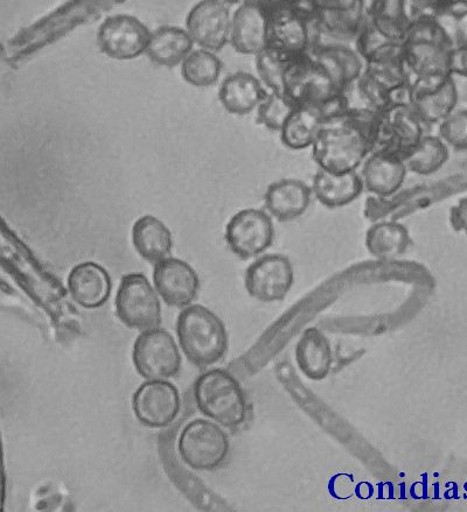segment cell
<instances>
[{"label": "cell", "instance_id": "obj_39", "mask_svg": "<svg viewBox=\"0 0 467 512\" xmlns=\"http://www.w3.org/2000/svg\"><path fill=\"white\" fill-rule=\"evenodd\" d=\"M313 10H332L341 12H367V0H309ZM368 13V12H367Z\"/></svg>", "mask_w": 467, "mask_h": 512}, {"label": "cell", "instance_id": "obj_23", "mask_svg": "<svg viewBox=\"0 0 467 512\" xmlns=\"http://www.w3.org/2000/svg\"><path fill=\"white\" fill-rule=\"evenodd\" d=\"M269 90L260 77L247 72L230 74L222 81L219 100L230 115L247 116L259 108Z\"/></svg>", "mask_w": 467, "mask_h": 512}, {"label": "cell", "instance_id": "obj_37", "mask_svg": "<svg viewBox=\"0 0 467 512\" xmlns=\"http://www.w3.org/2000/svg\"><path fill=\"white\" fill-rule=\"evenodd\" d=\"M438 136L455 151H467V108L451 112L439 124Z\"/></svg>", "mask_w": 467, "mask_h": 512}, {"label": "cell", "instance_id": "obj_16", "mask_svg": "<svg viewBox=\"0 0 467 512\" xmlns=\"http://www.w3.org/2000/svg\"><path fill=\"white\" fill-rule=\"evenodd\" d=\"M181 408L179 391L164 380L145 382L132 399V409L143 425L165 429L177 419Z\"/></svg>", "mask_w": 467, "mask_h": 512}, {"label": "cell", "instance_id": "obj_22", "mask_svg": "<svg viewBox=\"0 0 467 512\" xmlns=\"http://www.w3.org/2000/svg\"><path fill=\"white\" fill-rule=\"evenodd\" d=\"M113 283L103 266L86 262L76 265L68 276V290L76 304L88 310L100 308L110 298Z\"/></svg>", "mask_w": 467, "mask_h": 512}, {"label": "cell", "instance_id": "obj_29", "mask_svg": "<svg viewBox=\"0 0 467 512\" xmlns=\"http://www.w3.org/2000/svg\"><path fill=\"white\" fill-rule=\"evenodd\" d=\"M366 248L380 261H393L406 254L411 245L409 230L396 221H381L373 224L366 233Z\"/></svg>", "mask_w": 467, "mask_h": 512}, {"label": "cell", "instance_id": "obj_30", "mask_svg": "<svg viewBox=\"0 0 467 512\" xmlns=\"http://www.w3.org/2000/svg\"><path fill=\"white\" fill-rule=\"evenodd\" d=\"M403 45L404 39L382 30L368 18L355 41L366 63L402 59Z\"/></svg>", "mask_w": 467, "mask_h": 512}, {"label": "cell", "instance_id": "obj_33", "mask_svg": "<svg viewBox=\"0 0 467 512\" xmlns=\"http://www.w3.org/2000/svg\"><path fill=\"white\" fill-rule=\"evenodd\" d=\"M450 147L439 136L425 135L411 151L404 163L408 171L418 175H431L448 163Z\"/></svg>", "mask_w": 467, "mask_h": 512}, {"label": "cell", "instance_id": "obj_26", "mask_svg": "<svg viewBox=\"0 0 467 512\" xmlns=\"http://www.w3.org/2000/svg\"><path fill=\"white\" fill-rule=\"evenodd\" d=\"M458 101L459 91L455 76H452L437 87L413 91L410 104L429 129L432 125L441 124L455 111Z\"/></svg>", "mask_w": 467, "mask_h": 512}, {"label": "cell", "instance_id": "obj_40", "mask_svg": "<svg viewBox=\"0 0 467 512\" xmlns=\"http://www.w3.org/2000/svg\"><path fill=\"white\" fill-rule=\"evenodd\" d=\"M449 221L456 233L467 235V195L451 207Z\"/></svg>", "mask_w": 467, "mask_h": 512}, {"label": "cell", "instance_id": "obj_21", "mask_svg": "<svg viewBox=\"0 0 467 512\" xmlns=\"http://www.w3.org/2000/svg\"><path fill=\"white\" fill-rule=\"evenodd\" d=\"M310 53L322 63L344 93L366 68V61L355 44H319L313 46Z\"/></svg>", "mask_w": 467, "mask_h": 512}, {"label": "cell", "instance_id": "obj_1", "mask_svg": "<svg viewBox=\"0 0 467 512\" xmlns=\"http://www.w3.org/2000/svg\"><path fill=\"white\" fill-rule=\"evenodd\" d=\"M375 116L372 110L350 107L325 117L311 147L318 167L337 173L358 171L374 151Z\"/></svg>", "mask_w": 467, "mask_h": 512}, {"label": "cell", "instance_id": "obj_24", "mask_svg": "<svg viewBox=\"0 0 467 512\" xmlns=\"http://www.w3.org/2000/svg\"><path fill=\"white\" fill-rule=\"evenodd\" d=\"M312 193L327 208L351 205L365 191L364 181L357 171L330 172L319 168L312 181Z\"/></svg>", "mask_w": 467, "mask_h": 512}, {"label": "cell", "instance_id": "obj_32", "mask_svg": "<svg viewBox=\"0 0 467 512\" xmlns=\"http://www.w3.org/2000/svg\"><path fill=\"white\" fill-rule=\"evenodd\" d=\"M180 66L185 82L195 88L213 87L218 83L223 68L215 52L200 47L193 49Z\"/></svg>", "mask_w": 467, "mask_h": 512}, {"label": "cell", "instance_id": "obj_14", "mask_svg": "<svg viewBox=\"0 0 467 512\" xmlns=\"http://www.w3.org/2000/svg\"><path fill=\"white\" fill-rule=\"evenodd\" d=\"M295 284V270L290 258L268 254L248 266L245 286L249 296L261 303H277L288 297Z\"/></svg>", "mask_w": 467, "mask_h": 512}, {"label": "cell", "instance_id": "obj_13", "mask_svg": "<svg viewBox=\"0 0 467 512\" xmlns=\"http://www.w3.org/2000/svg\"><path fill=\"white\" fill-rule=\"evenodd\" d=\"M151 34L142 20L130 14H115L100 25L97 46L110 59L131 61L146 53Z\"/></svg>", "mask_w": 467, "mask_h": 512}, {"label": "cell", "instance_id": "obj_18", "mask_svg": "<svg viewBox=\"0 0 467 512\" xmlns=\"http://www.w3.org/2000/svg\"><path fill=\"white\" fill-rule=\"evenodd\" d=\"M153 283L165 303L185 308L198 297L200 280L190 264L181 259L167 257L155 266Z\"/></svg>", "mask_w": 467, "mask_h": 512}, {"label": "cell", "instance_id": "obj_5", "mask_svg": "<svg viewBox=\"0 0 467 512\" xmlns=\"http://www.w3.org/2000/svg\"><path fill=\"white\" fill-rule=\"evenodd\" d=\"M194 401L202 415L226 429H240L247 423L249 405L245 390L233 374L213 369L194 384Z\"/></svg>", "mask_w": 467, "mask_h": 512}, {"label": "cell", "instance_id": "obj_44", "mask_svg": "<svg viewBox=\"0 0 467 512\" xmlns=\"http://www.w3.org/2000/svg\"><path fill=\"white\" fill-rule=\"evenodd\" d=\"M448 2H450V0H448Z\"/></svg>", "mask_w": 467, "mask_h": 512}, {"label": "cell", "instance_id": "obj_20", "mask_svg": "<svg viewBox=\"0 0 467 512\" xmlns=\"http://www.w3.org/2000/svg\"><path fill=\"white\" fill-rule=\"evenodd\" d=\"M312 187L305 181L284 178L273 182L264 194L267 212L280 222L299 219L309 209L312 201Z\"/></svg>", "mask_w": 467, "mask_h": 512}, {"label": "cell", "instance_id": "obj_19", "mask_svg": "<svg viewBox=\"0 0 467 512\" xmlns=\"http://www.w3.org/2000/svg\"><path fill=\"white\" fill-rule=\"evenodd\" d=\"M404 159L385 151H373L362 164L361 178L369 193L387 198L399 192L406 181Z\"/></svg>", "mask_w": 467, "mask_h": 512}, {"label": "cell", "instance_id": "obj_6", "mask_svg": "<svg viewBox=\"0 0 467 512\" xmlns=\"http://www.w3.org/2000/svg\"><path fill=\"white\" fill-rule=\"evenodd\" d=\"M347 90L358 96L361 109L374 112L411 100L410 83L402 59L366 63L364 73Z\"/></svg>", "mask_w": 467, "mask_h": 512}, {"label": "cell", "instance_id": "obj_15", "mask_svg": "<svg viewBox=\"0 0 467 512\" xmlns=\"http://www.w3.org/2000/svg\"><path fill=\"white\" fill-rule=\"evenodd\" d=\"M222 0H201L186 17V30L194 44L218 53L229 44L233 12Z\"/></svg>", "mask_w": 467, "mask_h": 512}, {"label": "cell", "instance_id": "obj_9", "mask_svg": "<svg viewBox=\"0 0 467 512\" xmlns=\"http://www.w3.org/2000/svg\"><path fill=\"white\" fill-rule=\"evenodd\" d=\"M115 304L118 319L129 328L144 332L162 324L158 294L142 273L122 278Z\"/></svg>", "mask_w": 467, "mask_h": 512}, {"label": "cell", "instance_id": "obj_31", "mask_svg": "<svg viewBox=\"0 0 467 512\" xmlns=\"http://www.w3.org/2000/svg\"><path fill=\"white\" fill-rule=\"evenodd\" d=\"M323 119L317 109L296 108L280 131L282 144L292 151L311 149Z\"/></svg>", "mask_w": 467, "mask_h": 512}, {"label": "cell", "instance_id": "obj_12", "mask_svg": "<svg viewBox=\"0 0 467 512\" xmlns=\"http://www.w3.org/2000/svg\"><path fill=\"white\" fill-rule=\"evenodd\" d=\"M225 238L230 251L243 261L259 257L275 241L273 216L262 209L240 210L229 220Z\"/></svg>", "mask_w": 467, "mask_h": 512}, {"label": "cell", "instance_id": "obj_25", "mask_svg": "<svg viewBox=\"0 0 467 512\" xmlns=\"http://www.w3.org/2000/svg\"><path fill=\"white\" fill-rule=\"evenodd\" d=\"M296 363L310 381H324L333 366V350L327 336L316 327L306 329L295 350Z\"/></svg>", "mask_w": 467, "mask_h": 512}, {"label": "cell", "instance_id": "obj_7", "mask_svg": "<svg viewBox=\"0 0 467 512\" xmlns=\"http://www.w3.org/2000/svg\"><path fill=\"white\" fill-rule=\"evenodd\" d=\"M427 126L410 103H399L376 112L373 125L374 151L406 158L427 135Z\"/></svg>", "mask_w": 467, "mask_h": 512}, {"label": "cell", "instance_id": "obj_2", "mask_svg": "<svg viewBox=\"0 0 467 512\" xmlns=\"http://www.w3.org/2000/svg\"><path fill=\"white\" fill-rule=\"evenodd\" d=\"M451 53L434 20L409 25L402 60L411 93L437 87L451 79Z\"/></svg>", "mask_w": 467, "mask_h": 512}, {"label": "cell", "instance_id": "obj_41", "mask_svg": "<svg viewBox=\"0 0 467 512\" xmlns=\"http://www.w3.org/2000/svg\"><path fill=\"white\" fill-rule=\"evenodd\" d=\"M451 73L452 76H459L467 79V47L452 51Z\"/></svg>", "mask_w": 467, "mask_h": 512}, {"label": "cell", "instance_id": "obj_17", "mask_svg": "<svg viewBox=\"0 0 467 512\" xmlns=\"http://www.w3.org/2000/svg\"><path fill=\"white\" fill-rule=\"evenodd\" d=\"M229 45L242 55L256 56L269 47V10L255 0H243L232 17Z\"/></svg>", "mask_w": 467, "mask_h": 512}, {"label": "cell", "instance_id": "obj_45", "mask_svg": "<svg viewBox=\"0 0 467 512\" xmlns=\"http://www.w3.org/2000/svg\"><path fill=\"white\" fill-rule=\"evenodd\" d=\"M367 2H368V0H367Z\"/></svg>", "mask_w": 467, "mask_h": 512}, {"label": "cell", "instance_id": "obj_10", "mask_svg": "<svg viewBox=\"0 0 467 512\" xmlns=\"http://www.w3.org/2000/svg\"><path fill=\"white\" fill-rule=\"evenodd\" d=\"M269 47L290 56L309 53L315 14L292 2L268 7Z\"/></svg>", "mask_w": 467, "mask_h": 512}, {"label": "cell", "instance_id": "obj_34", "mask_svg": "<svg viewBox=\"0 0 467 512\" xmlns=\"http://www.w3.org/2000/svg\"><path fill=\"white\" fill-rule=\"evenodd\" d=\"M452 51L467 47V0H450L434 19Z\"/></svg>", "mask_w": 467, "mask_h": 512}, {"label": "cell", "instance_id": "obj_38", "mask_svg": "<svg viewBox=\"0 0 467 512\" xmlns=\"http://www.w3.org/2000/svg\"><path fill=\"white\" fill-rule=\"evenodd\" d=\"M404 18L408 25L434 20L448 0H402Z\"/></svg>", "mask_w": 467, "mask_h": 512}, {"label": "cell", "instance_id": "obj_35", "mask_svg": "<svg viewBox=\"0 0 467 512\" xmlns=\"http://www.w3.org/2000/svg\"><path fill=\"white\" fill-rule=\"evenodd\" d=\"M292 56L267 48L256 56V70L269 91L283 94L285 72ZM284 95V94H283Z\"/></svg>", "mask_w": 467, "mask_h": 512}, {"label": "cell", "instance_id": "obj_36", "mask_svg": "<svg viewBox=\"0 0 467 512\" xmlns=\"http://www.w3.org/2000/svg\"><path fill=\"white\" fill-rule=\"evenodd\" d=\"M295 109L287 96L269 91L256 109V121L270 131L280 132Z\"/></svg>", "mask_w": 467, "mask_h": 512}, {"label": "cell", "instance_id": "obj_8", "mask_svg": "<svg viewBox=\"0 0 467 512\" xmlns=\"http://www.w3.org/2000/svg\"><path fill=\"white\" fill-rule=\"evenodd\" d=\"M178 452L181 460L195 471H216L229 457V438L218 423L195 419L181 432Z\"/></svg>", "mask_w": 467, "mask_h": 512}, {"label": "cell", "instance_id": "obj_28", "mask_svg": "<svg viewBox=\"0 0 467 512\" xmlns=\"http://www.w3.org/2000/svg\"><path fill=\"white\" fill-rule=\"evenodd\" d=\"M132 243L139 256L155 265L169 257L173 248L170 229L152 215H145L135 222Z\"/></svg>", "mask_w": 467, "mask_h": 512}, {"label": "cell", "instance_id": "obj_42", "mask_svg": "<svg viewBox=\"0 0 467 512\" xmlns=\"http://www.w3.org/2000/svg\"><path fill=\"white\" fill-rule=\"evenodd\" d=\"M255 2H260L267 7L270 6H276V5H283V4H289L294 2V0H255Z\"/></svg>", "mask_w": 467, "mask_h": 512}, {"label": "cell", "instance_id": "obj_4", "mask_svg": "<svg viewBox=\"0 0 467 512\" xmlns=\"http://www.w3.org/2000/svg\"><path fill=\"white\" fill-rule=\"evenodd\" d=\"M177 335L187 360L195 367H211L227 353L226 326L218 315L205 306L190 305L180 312Z\"/></svg>", "mask_w": 467, "mask_h": 512}, {"label": "cell", "instance_id": "obj_3", "mask_svg": "<svg viewBox=\"0 0 467 512\" xmlns=\"http://www.w3.org/2000/svg\"><path fill=\"white\" fill-rule=\"evenodd\" d=\"M283 94L296 108H313L323 117L350 108V102L332 76L310 52L292 56L284 77Z\"/></svg>", "mask_w": 467, "mask_h": 512}, {"label": "cell", "instance_id": "obj_27", "mask_svg": "<svg viewBox=\"0 0 467 512\" xmlns=\"http://www.w3.org/2000/svg\"><path fill=\"white\" fill-rule=\"evenodd\" d=\"M194 41L186 28L162 26L152 31L146 55L158 66H180L194 49Z\"/></svg>", "mask_w": 467, "mask_h": 512}, {"label": "cell", "instance_id": "obj_11", "mask_svg": "<svg viewBox=\"0 0 467 512\" xmlns=\"http://www.w3.org/2000/svg\"><path fill=\"white\" fill-rule=\"evenodd\" d=\"M137 373L148 381L166 380L179 374L181 356L173 336L152 328L138 336L132 352Z\"/></svg>", "mask_w": 467, "mask_h": 512}, {"label": "cell", "instance_id": "obj_43", "mask_svg": "<svg viewBox=\"0 0 467 512\" xmlns=\"http://www.w3.org/2000/svg\"><path fill=\"white\" fill-rule=\"evenodd\" d=\"M222 2H225L229 5H234V4H240L241 2H243V0H222Z\"/></svg>", "mask_w": 467, "mask_h": 512}]
</instances>
